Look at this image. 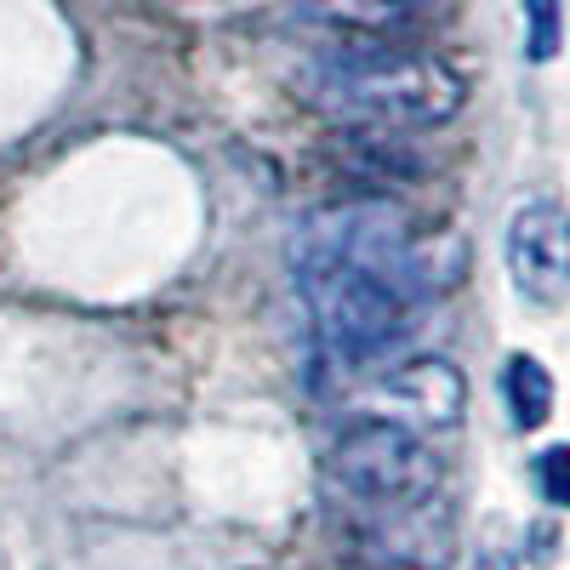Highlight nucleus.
Here are the masks:
<instances>
[{
    "mask_svg": "<svg viewBox=\"0 0 570 570\" xmlns=\"http://www.w3.org/2000/svg\"><path fill=\"white\" fill-rule=\"evenodd\" d=\"M473 570H513V553H508L502 542H485L480 559H473Z\"/></svg>",
    "mask_w": 570,
    "mask_h": 570,
    "instance_id": "obj_10",
    "label": "nucleus"
},
{
    "mask_svg": "<svg viewBox=\"0 0 570 570\" xmlns=\"http://www.w3.org/2000/svg\"><path fill=\"white\" fill-rule=\"evenodd\" d=\"M303 12L325 29V40H405L422 18V0H303Z\"/></svg>",
    "mask_w": 570,
    "mask_h": 570,
    "instance_id": "obj_6",
    "label": "nucleus"
},
{
    "mask_svg": "<svg viewBox=\"0 0 570 570\" xmlns=\"http://www.w3.org/2000/svg\"><path fill=\"white\" fill-rule=\"evenodd\" d=\"M537 480H542V497H548V502L570 508V445L542 451V462H537Z\"/></svg>",
    "mask_w": 570,
    "mask_h": 570,
    "instance_id": "obj_9",
    "label": "nucleus"
},
{
    "mask_svg": "<svg viewBox=\"0 0 570 570\" xmlns=\"http://www.w3.org/2000/svg\"><path fill=\"white\" fill-rule=\"evenodd\" d=\"M292 257H297V279H303V303L314 314V331L337 365L371 371V365H389L405 348L411 325H416V297H405L394 279L371 274L365 263H354L343 252L292 246Z\"/></svg>",
    "mask_w": 570,
    "mask_h": 570,
    "instance_id": "obj_2",
    "label": "nucleus"
},
{
    "mask_svg": "<svg viewBox=\"0 0 570 570\" xmlns=\"http://www.w3.org/2000/svg\"><path fill=\"white\" fill-rule=\"evenodd\" d=\"M303 86L325 115L365 131H428L462 109V75L405 40H331Z\"/></svg>",
    "mask_w": 570,
    "mask_h": 570,
    "instance_id": "obj_1",
    "label": "nucleus"
},
{
    "mask_svg": "<svg viewBox=\"0 0 570 570\" xmlns=\"http://www.w3.org/2000/svg\"><path fill=\"white\" fill-rule=\"evenodd\" d=\"M502 394H508L513 428H542V422H548V411H553V376L542 371V360L513 354V360H508V371H502Z\"/></svg>",
    "mask_w": 570,
    "mask_h": 570,
    "instance_id": "obj_7",
    "label": "nucleus"
},
{
    "mask_svg": "<svg viewBox=\"0 0 570 570\" xmlns=\"http://www.w3.org/2000/svg\"><path fill=\"white\" fill-rule=\"evenodd\" d=\"M525 18H531V58L548 63L559 52V0H525Z\"/></svg>",
    "mask_w": 570,
    "mask_h": 570,
    "instance_id": "obj_8",
    "label": "nucleus"
},
{
    "mask_svg": "<svg viewBox=\"0 0 570 570\" xmlns=\"http://www.w3.org/2000/svg\"><path fill=\"white\" fill-rule=\"evenodd\" d=\"M462 405H468V383H462V371H456L451 360H440V354L389 365V371L365 389V400H360L365 416L405 422V428H416V434L456 428V422H462Z\"/></svg>",
    "mask_w": 570,
    "mask_h": 570,
    "instance_id": "obj_4",
    "label": "nucleus"
},
{
    "mask_svg": "<svg viewBox=\"0 0 570 570\" xmlns=\"http://www.w3.org/2000/svg\"><path fill=\"white\" fill-rule=\"evenodd\" d=\"M325 473L360 508H411L440 491L445 462L434 456V445L416 428L389 422V416H360L331 434Z\"/></svg>",
    "mask_w": 570,
    "mask_h": 570,
    "instance_id": "obj_3",
    "label": "nucleus"
},
{
    "mask_svg": "<svg viewBox=\"0 0 570 570\" xmlns=\"http://www.w3.org/2000/svg\"><path fill=\"white\" fill-rule=\"evenodd\" d=\"M508 274L519 297L537 308H559L570 297V212L559 200H525L508 217Z\"/></svg>",
    "mask_w": 570,
    "mask_h": 570,
    "instance_id": "obj_5",
    "label": "nucleus"
}]
</instances>
